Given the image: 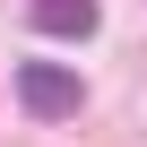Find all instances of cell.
<instances>
[{"mask_svg":"<svg viewBox=\"0 0 147 147\" xmlns=\"http://www.w3.org/2000/svg\"><path fill=\"white\" fill-rule=\"evenodd\" d=\"M18 104L35 121H69V113L87 104V87H78V69H61V61H26L18 69Z\"/></svg>","mask_w":147,"mask_h":147,"instance_id":"1","label":"cell"},{"mask_svg":"<svg viewBox=\"0 0 147 147\" xmlns=\"http://www.w3.org/2000/svg\"><path fill=\"white\" fill-rule=\"evenodd\" d=\"M35 26L61 35V43H87L95 35V0H35Z\"/></svg>","mask_w":147,"mask_h":147,"instance_id":"2","label":"cell"}]
</instances>
